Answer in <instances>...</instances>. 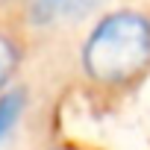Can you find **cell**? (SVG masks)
<instances>
[{"instance_id": "6da1fadb", "label": "cell", "mask_w": 150, "mask_h": 150, "mask_svg": "<svg viewBox=\"0 0 150 150\" xmlns=\"http://www.w3.org/2000/svg\"><path fill=\"white\" fill-rule=\"evenodd\" d=\"M80 59L83 71L94 83H129L150 65V21L132 9H118L106 15L88 33Z\"/></svg>"}, {"instance_id": "7a4b0ae2", "label": "cell", "mask_w": 150, "mask_h": 150, "mask_svg": "<svg viewBox=\"0 0 150 150\" xmlns=\"http://www.w3.org/2000/svg\"><path fill=\"white\" fill-rule=\"evenodd\" d=\"M100 0H33V12L38 21H53V18H80L88 15Z\"/></svg>"}, {"instance_id": "3957f363", "label": "cell", "mask_w": 150, "mask_h": 150, "mask_svg": "<svg viewBox=\"0 0 150 150\" xmlns=\"http://www.w3.org/2000/svg\"><path fill=\"white\" fill-rule=\"evenodd\" d=\"M24 112V91H9L0 97V138H6Z\"/></svg>"}, {"instance_id": "277c9868", "label": "cell", "mask_w": 150, "mask_h": 150, "mask_svg": "<svg viewBox=\"0 0 150 150\" xmlns=\"http://www.w3.org/2000/svg\"><path fill=\"white\" fill-rule=\"evenodd\" d=\"M15 65H18V50H15V44H12L3 33H0V88L9 83Z\"/></svg>"}]
</instances>
